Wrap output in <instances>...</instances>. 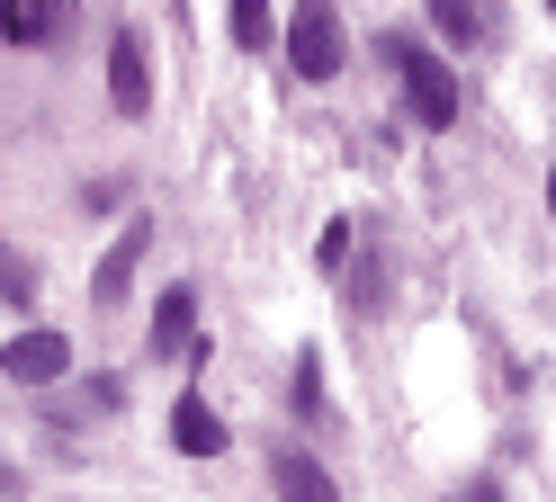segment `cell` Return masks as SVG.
Segmentation results:
<instances>
[{
	"label": "cell",
	"instance_id": "5bb4252c",
	"mask_svg": "<svg viewBox=\"0 0 556 502\" xmlns=\"http://www.w3.org/2000/svg\"><path fill=\"white\" fill-rule=\"evenodd\" d=\"M547 215H556V171H547Z\"/></svg>",
	"mask_w": 556,
	"mask_h": 502
},
{
	"label": "cell",
	"instance_id": "9c48e42d",
	"mask_svg": "<svg viewBox=\"0 0 556 502\" xmlns=\"http://www.w3.org/2000/svg\"><path fill=\"white\" fill-rule=\"evenodd\" d=\"M189 314H198V287H170V297L153 305V359H170L189 341Z\"/></svg>",
	"mask_w": 556,
	"mask_h": 502
},
{
	"label": "cell",
	"instance_id": "ba28073f",
	"mask_svg": "<svg viewBox=\"0 0 556 502\" xmlns=\"http://www.w3.org/2000/svg\"><path fill=\"white\" fill-rule=\"evenodd\" d=\"M269 476H278V502H341L332 476H324L305 449H278V457H269Z\"/></svg>",
	"mask_w": 556,
	"mask_h": 502
},
{
	"label": "cell",
	"instance_id": "7c38bea8",
	"mask_svg": "<svg viewBox=\"0 0 556 502\" xmlns=\"http://www.w3.org/2000/svg\"><path fill=\"white\" fill-rule=\"evenodd\" d=\"M315 261H324V269L351 261V215H332V225H324V251H315Z\"/></svg>",
	"mask_w": 556,
	"mask_h": 502
},
{
	"label": "cell",
	"instance_id": "9a60e30c",
	"mask_svg": "<svg viewBox=\"0 0 556 502\" xmlns=\"http://www.w3.org/2000/svg\"><path fill=\"white\" fill-rule=\"evenodd\" d=\"M547 18H556V0H547Z\"/></svg>",
	"mask_w": 556,
	"mask_h": 502
},
{
	"label": "cell",
	"instance_id": "277c9868",
	"mask_svg": "<svg viewBox=\"0 0 556 502\" xmlns=\"http://www.w3.org/2000/svg\"><path fill=\"white\" fill-rule=\"evenodd\" d=\"M0 36H10V46H63V36H73V0H10V10H0Z\"/></svg>",
	"mask_w": 556,
	"mask_h": 502
},
{
	"label": "cell",
	"instance_id": "4fadbf2b",
	"mask_svg": "<svg viewBox=\"0 0 556 502\" xmlns=\"http://www.w3.org/2000/svg\"><path fill=\"white\" fill-rule=\"evenodd\" d=\"M458 502H503V485H494V476H476V485H467Z\"/></svg>",
	"mask_w": 556,
	"mask_h": 502
},
{
	"label": "cell",
	"instance_id": "3957f363",
	"mask_svg": "<svg viewBox=\"0 0 556 502\" xmlns=\"http://www.w3.org/2000/svg\"><path fill=\"white\" fill-rule=\"evenodd\" d=\"M109 108H117V117H144V108H153V54H144L135 27L109 36Z\"/></svg>",
	"mask_w": 556,
	"mask_h": 502
},
{
	"label": "cell",
	"instance_id": "6da1fadb",
	"mask_svg": "<svg viewBox=\"0 0 556 502\" xmlns=\"http://www.w3.org/2000/svg\"><path fill=\"white\" fill-rule=\"evenodd\" d=\"M377 54H387L395 63V81H404V108H413V126H458V72H448V54L440 46H422V36H404V27H387V36H377Z\"/></svg>",
	"mask_w": 556,
	"mask_h": 502
},
{
	"label": "cell",
	"instance_id": "5b68a950",
	"mask_svg": "<svg viewBox=\"0 0 556 502\" xmlns=\"http://www.w3.org/2000/svg\"><path fill=\"white\" fill-rule=\"evenodd\" d=\"M170 449H189V457H225V449H233V430L216 422V404H206V394H180V404H170Z\"/></svg>",
	"mask_w": 556,
	"mask_h": 502
},
{
	"label": "cell",
	"instance_id": "8992f818",
	"mask_svg": "<svg viewBox=\"0 0 556 502\" xmlns=\"http://www.w3.org/2000/svg\"><path fill=\"white\" fill-rule=\"evenodd\" d=\"M144 251H153V225H144V215H135V225L109 242V251H99V278H90V297L99 305H117L126 297V278H135V261H144Z\"/></svg>",
	"mask_w": 556,
	"mask_h": 502
},
{
	"label": "cell",
	"instance_id": "52a82bcc",
	"mask_svg": "<svg viewBox=\"0 0 556 502\" xmlns=\"http://www.w3.org/2000/svg\"><path fill=\"white\" fill-rule=\"evenodd\" d=\"M63 359H73L63 332H18V341H10V386H54Z\"/></svg>",
	"mask_w": 556,
	"mask_h": 502
},
{
	"label": "cell",
	"instance_id": "7a4b0ae2",
	"mask_svg": "<svg viewBox=\"0 0 556 502\" xmlns=\"http://www.w3.org/2000/svg\"><path fill=\"white\" fill-rule=\"evenodd\" d=\"M288 63H296V81H332V72H341V10H332V0H296Z\"/></svg>",
	"mask_w": 556,
	"mask_h": 502
},
{
	"label": "cell",
	"instance_id": "8fae6325",
	"mask_svg": "<svg viewBox=\"0 0 556 502\" xmlns=\"http://www.w3.org/2000/svg\"><path fill=\"white\" fill-rule=\"evenodd\" d=\"M431 18H440V36H458V46L476 36V10H467V0H431Z\"/></svg>",
	"mask_w": 556,
	"mask_h": 502
},
{
	"label": "cell",
	"instance_id": "30bf717a",
	"mask_svg": "<svg viewBox=\"0 0 556 502\" xmlns=\"http://www.w3.org/2000/svg\"><path fill=\"white\" fill-rule=\"evenodd\" d=\"M225 18H233V46H242V54L278 46V27H269V0H225Z\"/></svg>",
	"mask_w": 556,
	"mask_h": 502
}]
</instances>
